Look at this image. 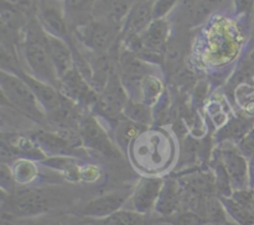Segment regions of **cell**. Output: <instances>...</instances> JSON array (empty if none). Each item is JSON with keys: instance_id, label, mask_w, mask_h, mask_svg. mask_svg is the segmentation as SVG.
Wrapping results in <instances>:
<instances>
[{"instance_id": "31", "label": "cell", "mask_w": 254, "mask_h": 225, "mask_svg": "<svg viewBox=\"0 0 254 225\" xmlns=\"http://www.w3.org/2000/svg\"><path fill=\"white\" fill-rule=\"evenodd\" d=\"M0 177H1V185L4 192L5 189L9 190V194L14 192V185H15L14 173L11 172L10 167H7L5 163H1V172H0Z\"/></svg>"}, {"instance_id": "5", "label": "cell", "mask_w": 254, "mask_h": 225, "mask_svg": "<svg viewBox=\"0 0 254 225\" xmlns=\"http://www.w3.org/2000/svg\"><path fill=\"white\" fill-rule=\"evenodd\" d=\"M6 203L9 212L20 218H32L51 209L52 199L45 190L37 188H24L10 193Z\"/></svg>"}, {"instance_id": "32", "label": "cell", "mask_w": 254, "mask_h": 225, "mask_svg": "<svg viewBox=\"0 0 254 225\" xmlns=\"http://www.w3.org/2000/svg\"><path fill=\"white\" fill-rule=\"evenodd\" d=\"M252 76H254V48L251 49L247 58L241 63L240 69H238V77L241 78H247Z\"/></svg>"}, {"instance_id": "3", "label": "cell", "mask_w": 254, "mask_h": 225, "mask_svg": "<svg viewBox=\"0 0 254 225\" xmlns=\"http://www.w3.org/2000/svg\"><path fill=\"white\" fill-rule=\"evenodd\" d=\"M118 74L130 100L140 101L143 82L151 74L148 62L136 56L129 48L124 49L118 54Z\"/></svg>"}, {"instance_id": "38", "label": "cell", "mask_w": 254, "mask_h": 225, "mask_svg": "<svg viewBox=\"0 0 254 225\" xmlns=\"http://www.w3.org/2000/svg\"><path fill=\"white\" fill-rule=\"evenodd\" d=\"M30 225H36V224H30Z\"/></svg>"}, {"instance_id": "34", "label": "cell", "mask_w": 254, "mask_h": 225, "mask_svg": "<svg viewBox=\"0 0 254 225\" xmlns=\"http://www.w3.org/2000/svg\"><path fill=\"white\" fill-rule=\"evenodd\" d=\"M94 1H96V0H66V5L69 9L73 10V11L76 12L88 10L89 14H91V10Z\"/></svg>"}, {"instance_id": "2", "label": "cell", "mask_w": 254, "mask_h": 225, "mask_svg": "<svg viewBox=\"0 0 254 225\" xmlns=\"http://www.w3.org/2000/svg\"><path fill=\"white\" fill-rule=\"evenodd\" d=\"M0 86L2 96H5L14 108H16L24 115L29 116L31 120L39 124L44 123L46 113L35 96L34 91L21 77L11 72L1 71Z\"/></svg>"}, {"instance_id": "36", "label": "cell", "mask_w": 254, "mask_h": 225, "mask_svg": "<svg viewBox=\"0 0 254 225\" xmlns=\"http://www.w3.org/2000/svg\"><path fill=\"white\" fill-rule=\"evenodd\" d=\"M250 187L254 188V158L250 161Z\"/></svg>"}, {"instance_id": "18", "label": "cell", "mask_w": 254, "mask_h": 225, "mask_svg": "<svg viewBox=\"0 0 254 225\" xmlns=\"http://www.w3.org/2000/svg\"><path fill=\"white\" fill-rule=\"evenodd\" d=\"M183 185L176 180H168L164 182L163 189L156 202L155 210L163 217H169L181 210L183 203Z\"/></svg>"}, {"instance_id": "17", "label": "cell", "mask_w": 254, "mask_h": 225, "mask_svg": "<svg viewBox=\"0 0 254 225\" xmlns=\"http://www.w3.org/2000/svg\"><path fill=\"white\" fill-rule=\"evenodd\" d=\"M47 39H49L50 56H51L55 71H56L57 77L60 79L76 66L74 53L64 39H60V37L50 34H47Z\"/></svg>"}, {"instance_id": "6", "label": "cell", "mask_w": 254, "mask_h": 225, "mask_svg": "<svg viewBox=\"0 0 254 225\" xmlns=\"http://www.w3.org/2000/svg\"><path fill=\"white\" fill-rule=\"evenodd\" d=\"M129 95L122 84L118 71L114 72L109 78L103 90L98 94V100L94 104L102 116L107 119H118L123 116L124 108L129 101Z\"/></svg>"}, {"instance_id": "8", "label": "cell", "mask_w": 254, "mask_h": 225, "mask_svg": "<svg viewBox=\"0 0 254 225\" xmlns=\"http://www.w3.org/2000/svg\"><path fill=\"white\" fill-rule=\"evenodd\" d=\"M57 88L78 105H91L98 100V93L92 88L76 66L59 79Z\"/></svg>"}, {"instance_id": "24", "label": "cell", "mask_w": 254, "mask_h": 225, "mask_svg": "<svg viewBox=\"0 0 254 225\" xmlns=\"http://www.w3.org/2000/svg\"><path fill=\"white\" fill-rule=\"evenodd\" d=\"M143 129V125L134 123V121L129 120V119L122 116L121 120L117 121L116 126V140L117 143L121 146L122 148H127L129 141L138 135L140 130Z\"/></svg>"}, {"instance_id": "14", "label": "cell", "mask_w": 254, "mask_h": 225, "mask_svg": "<svg viewBox=\"0 0 254 225\" xmlns=\"http://www.w3.org/2000/svg\"><path fill=\"white\" fill-rule=\"evenodd\" d=\"M163 185L164 180L161 178H143L131 193V204L134 212L145 215L155 209Z\"/></svg>"}, {"instance_id": "29", "label": "cell", "mask_w": 254, "mask_h": 225, "mask_svg": "<svg viewBox=\"0 0 254 225\" xmlns=\"http://www.w3.org/2000/svg\"><path fill=\"white\" fill-rule=\"evenodd\" d=\"M179 0H154V20L164 19L175 7Z\"/></svg>"}, {"instance_id": "11", "label": "cell", "mask_w": 254, "mask_h": 225, "mask_svg": "<svg viewBox=\"0 0 254 225\" xmlns=\"http://www.w3.org/2000/svg\"><path fill=\"white\" fill-rule=\"evenodd\" d=\"M134 4L135 0H96L92 6L91 17L118 27L122 31Z\"/></svg>"}, {"instance_id": "25", "label": "cell", "mask_w": 254, "mask_h": 225, "mask_svg": "<svg viewBox=\"0 0 254 225\" xmlns=\"http://www.w3.org/2000/svg\"><path fill=\"white\" fill-rule=\"evenodd\" d=\"M164 220L170 225H207L208 220L203 215L191 210H179L178 213L169 217H164Z\"/></svg>"}, {"instance_id": "15", "label": "cell", "mask_w": 254, "mask_h": 225, "mask_svg": "<svg viewBox=\"0 0 254 225\" xmlns=\"http://www.w3.org/2000/svg\"><path fill=\"white\" fill-rule=\"evenodd\" d=\"M17 76L21 77L26 82L27 86L31 88L35 96H36L39 103L41 104L42 109L46 113V115H50L54 111H56L61 106V104L64 103V99H66V95H64L61 90L57 87L52 86V84L40 81V79L31 76V74H27L22 71Z\"/></svg>"}, {"instance_id": "16", "label": "cell", "mask_w": 254, "mask_h": 225, "mask_svg": "<svg viewBox=\"0 0 254 225\" xmlns=\"http://www.w3.org/2000/svg\"><path fill=\"white\" fill-rule=\"evenodd\" d=\"M129 194L127 190L121 192H112L108 194H103L96 199L87 203L81 210V214L84 217L93 218V219H103L109 217L116 212L121 210L126 200L128 199Z\"/></svg>"}, {"instance_id": "37", "label": "cell", "mask_w": 254, "mask_h": 225, "mask_svg": "<svg viewBox=\"0 0 254 225\" xmlns=\"http://www.w3.org/2000/svg\"><path fill=\"white\" fill-rule=\"evenodd\" d=\"M250 48H254V15L252 17V29H251V39H250Z\"/></svg>"}, {"instance_id": "10", "label": "cell", "mask_w": 254, "mask_h": 225, "mask_svg": "<svg viewBox=\"0 0 254 225\" xmlns=\"http://www.w3.org/2000/svg\"><path fill=\"white\" fill-rule=\"evenodd\" d=\"M78 130L82 143L84 146L102 153V155L108 156V157L118 156V152L112 143L108 134L99 125L96 118L91 115L83 116L81 123H79Z\"/></svg>"}, {"instance_id": "1", "label": "cell", "mask_w": 254, "mask_h": 225, "mask_svg": "<svg viewBox=\"0 0 254 225\" xmlns=\"http://www.w3.org/2000/svg\"><path fill=\"white\" fill-rule=\"evenodd\" d=\"M22 46H24L25 61L30 71L32 72L31 76L40 81L59 87V77L50 56L47 32L36 17L29 20Z\"/></svg>"}, {"instance_id": "9", "label": "cell", "mask_w": 254, "mask_h": 225, "mask_svg": "<svg viewBox=\"0 0 254 225\" xmlns=\"http://www.w3.org/2000/svg\"><path fill=\"white\" fill-rule=\"evenodd\" d=\"M218 155L227 171L233 189L245 190L250 185V162L246 156L231 143L223 146Z\"/></svg>"}, {"instance_id": "35", "label": "cell", "mask_w": 254, "mask_h": 225, "mask_svg": "<svg viewBox=\"0 0 254 225\" xmlns=\"http://www.w3.org/2000/svg\"><path fill=\"white\" fill-rule=\"evenodd\" d=\"M25 218L16 217V215L11 214L9 212L1 213V225H30L31 223H26V220H24Z\"/></svg>"}, {"instance_id": "30", "label": "cell", "mask_w": 254, "mask_h": 225, "mask_svg": "<svg viewBox=\"0 0 254 225\" xmlns=\"http://www.w3.org/2000/svg\"><path fill=\"white\" fill-rule=\"evenodd\" d=\"M233 7L237 15L253 17L254 15V0H232Z\"/></svg>"}, {"instance_id": "28", "label": "cell", "mask_w": 254, "mask_h": 225, "mask_svg": "<svg viewBox=\"0 0 254 225\" xmlns=\"http://www.w3.org/2000/svg\"><path fill=\"white\" fill-rule=\"evenodd\" d=\"M14 178L19 183H27L36 175V168L30 161H19L14 167Z\"/></svg>"}, {"instance_id": "20", "label": "cell", "mask_w": 254, "mask_h": 225, "mask_svg": "<svg viewBox=\"0 0 254 225\" xmlns=\"http://www.w3.org/2000/svg\"><path fill=\"white\" fill-rule=\"evenodd\" d=\"M184 56H185V48L183 41L175 36L169 37L164 52V63L173 77L183 69Z\"/></svg>"}, {"instance_id": "13", "label": "cell", "mask_w": 254, "mask_h": 225, "mask_svg": "<svg viewBox=\"0 0 254 225\" xmlns=\"http://www.w3.org/2000/svg\"><path fill=\"white\" fill-rule=\"evenodd\" d=\"M154 0H138L129 11L121 35L124 41L143 34L154 21Z\"/></svg>"}, {"instance_id": "22", "label": "cell", "mask_w": 254, "mask_h": 225, "mask_svg": "<svg viewBox=\"0 0 254 225\" xmlns=\"http://www.w3.org/2000/svg\"><path fill=\"white\" fill-rule=\"evenodd\" d=\"M253 125L250 120L243 118L233 119L221 131V138L223 140H233L240 143L248 133L253 130Z\"/></svg>"}, {"instance_id": "23", "label": "cell", "mask_w": 254, "mask_h": 225, "mask_svg": "<svg viewBox=\"0 0 254 225\" xmlns=\"http://www.w3.org/2000/svg\"><path fill=\"white\" fill-rule=\"evenodd\" d=\"M124 118L139 124V125H148L151 121V109L143 101L130 100L127 103L123 111Z\"/></svg>"}, {"instance_id": "39", "label": "cell", "mask_w": 254, "mask_h": 225, "mask_svg": "<svg viewBox=\"0 0 254 225\" xmlns=\"http://www.w3.org/2000/svg\"><path fill=\"white\" fill-rule=\"evenodd\" d=\"M253 225H254V224H253Z\"/></svg>"}, {"instance_id": "26", "label": "cell", "mask_w": 254, "mask_h": 225, "mask_svg": "<svg viewBox=\"0 0 254 225\" xmlns=\"http://www.w3.org/2000/svg\"><path fill=\"white\" fill-rule=\"evenodd\" d=\"M161 93V83L155 76L150 74L146 77L141 86V93H140V101L145 103L146 105L150 106L156 101Z\"/></svg>"}, {"instance_id": "21", "label": "cell", "mask_w": 254, "mask_h": 225, "mask_svg": "<svg viewBox=\"0 0 254 225\" xmlns=\"http://www.w3.org/2000/svg\"><path fill=\"white\" fill-rule=\"evenodd\" d=\"M94 225H145V218L134 210H118L109 217L97 219Z\"/></svg>"}, {"instance_id": "7", "label": "cell", "mask_w": 254, "mask_h": 225, "mask_svg": "<svg viewBox=\"0 0 254 225\" xmlns=\"http://www.w3.org/2000/svg\"><path fill=\"white\" fill-rule=\"evenodd\" d=\"M233 6L232 0H185L179 9V21L188 27L202 24L213 12Z\"/></svg>"}, {"instance_id": "12", "label": "cell", "mask_w": 254, "mask_h": 225, "mask_svg": "<svg viewBox=\"0 0 254 225\" xmlns=\"http://www.w3.org/2000/svg\"><path fill=\"white\" fill-rule=\"evenodd\" d=\"M39 21L41 22L45 31L50 35L67 39L68 36V25L64 6L59 0H41L39 4Z\"/></svg>"}, {"instance_id": "19", "label": "cell", "mask_w": 254, "mask_h": 225, "mask_svg": "<svg viewBox=\"0 0 254 225\" xmlns=\"http://www.w3.org/2000/svg\"><path fill=\"white\" fill-rule=\"evenodd\" d=\"M35 142L41 146L45 151H50L52 153L59 155H74L77 152L76 146L69 142L68 140L57 134L56 131H37L31 136Z\"/></svg>"}, {"instance_id": "4", "label": "cell", "mask_w": 254, "mask_h": 225, "mask_svg": "<svg viewBox=\"0 0 254 225\" xmlns=\"http://www.w3.org/2000/svg\"><path fill=\"white\" fill-rule=\"evenodd\" d=\"M121 34V29L107 22L92 19L77 26L76 35L79 41L94 54L109 53Z\"/></svg>"}, {"instance_id": "27", "label": "cell", "mask_w": 254, "mask_h": 225, "mask_svg": "<svg viewBox=\"0 0 254 225\" xmlns=\"http://www.w3.org/2000/svg\"><path fill=\"white\" fill-rule=\"evenodd\" d=\"M226 208L222 200L216 198L215 195H210L206 202V219L208 223L220 225L226 223Z\"/></svg>"}, {"instance_id": "33", "label": "cell", "mask_w": 254, "mask_h": 225, "mask_svg": "<svg viewBox=\"0 0 254 225\" xmlns=\"http://www.w3.org/2000/svg\"><path fill=\"white\" fill-rule=\"evenodd\" d=\"M240 150L246 157L254 158V129L240 142Z\"/></svg>"}]
</instances>
